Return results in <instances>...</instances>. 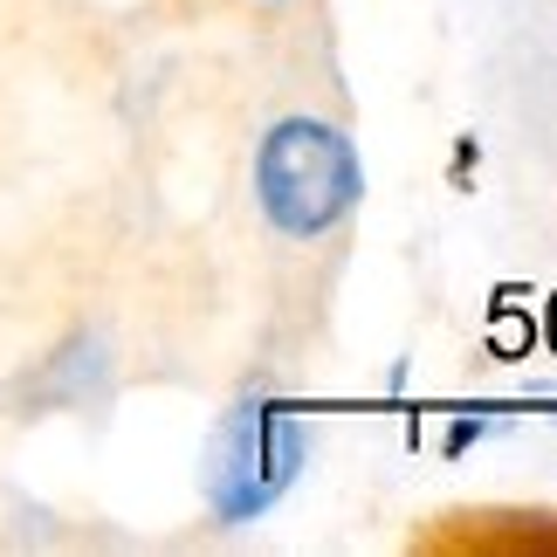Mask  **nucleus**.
Here are the masks:
<instances>
[{
  "label": "nucleus",
  "mask_w": 557,
  "mask_h": 557,
  "mask_svg": "<svg viewBox=\"0 0 557 557\" xmlns=\"http://www.w3.org/2000/svg\"><path fill=\"white\" fill-rule=\"evenodd\" d=\"M310 468V426L304 413H289L283 399L255 393L234 399L207 434L200 455V496L213 509V523H255L296 488V475Z\"/></svg>",
  "instance_id": "obj_2"
},
{
  "label": "nucleus",
  "mask_w": 557,
  "mask_h": 557,
  "mask_svg": "<svg viewBox=\"0 0 557 557\" xmlns=\"http://www.w3.org/2000/svg\"><path fill=\"white\" fill-rule=\"evenodd\" d=\"M366 200V165L358 145L324 117H283L255 145V207L275 234L317 242Z\"/></svg>",
  "instance_id": "obj_1"
}]
</instances>
